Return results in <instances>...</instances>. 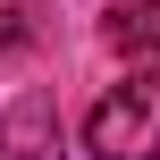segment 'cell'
I'll use <instances>...</instances> for the list:
<instances>
[{
    "mask_svg": "<svg viewBox=\"0 0 160 160\" xmlns=\"http://www.w3.org/2000/svg\"><path fill=\"white\" fill-rule=\"evenodd\" d=\"M84 152L93 160H160V68H135L127 84H110L93 101Z\"/></svg>",
    "mask_w": 160,
    "mask_h": 160,
    "instance_id": "1",
    "label": "cell"
},
{
    "mask_svg": "<svg viewBox=\"0 0 160 160\" xmlns=\"http://www.w3.org/2000/svg\"><path fill=\"white\" fill-rule=\"evenodd\" d=\"M59 143H68V127H59V93H17L8 101V118H0V152L8 160H59Z\"/></svg>",
    "mask_w": 160,
    "mask_h": 160,
    "instance_id": "2",
    "label": "cell"
},
{
    "mask_svg": "<svg viewBox=\"0 0 160 160\" xmlns=\"http://www.w3.org/2000/svg\"><path fill=\"white\" fill-rule=\"evenodd\" d=\"M101 34H110V51L127 68H160V0H118Z\"/></svg>",
    "mask_w": 160,
    "mask_h": 160,
    "instance_id": "3",
    "label": "cell"
},
{
    "mask_svg": "<svg viewBox=\"0 0 160 160\" xmlns=\"http://www.w3.org/2000/svg\"><path fill=\"white\" fill-rule=\"evenodd\" d=\"M25 42H34V8H25V0H0V59L25 51Z\"/></svg>",
    "mask_w": 160,
    "mask_h": 160,
    "instance_id": "4",
    "label": "cell"
}]
</instances>
